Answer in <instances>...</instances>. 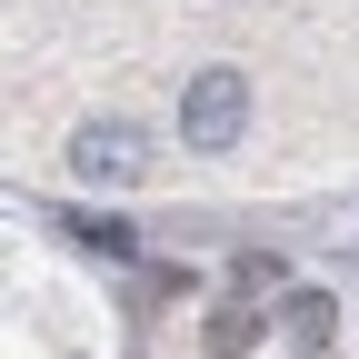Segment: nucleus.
Returning <instances> with one entry per match:
<instances>
[{"mask_svg": "<svg viewBox=\"0 0 359 359\" xmlns=\"http://www.w3.org/2000/svg\"><path fill=\"white\" fill-rule=\"evenodd\" d=\"M60 230H70L80 250H100V259H130V250H140V230H130V219H60Z\"/></svg>", "mask_w": 359, "mask_h": 359, "instance_id": "obj_5", "label": "nucleus"}, {"mask_svg": "<svg viewBox=\"0 0 359 359\" xmlns=\"http://www.w3.org/2000/svg\"><path fill=\"white\" fill-rule=\"evenodd\" d=\"M200 339H210L219 359H240V349H259V309H250V299H219L210 320H200Z\"/></svg>", "mask_w": 359, "mask_h": 359, "instance_id": "obj_4", "label": "nucleus"}, {"mask_svg": "<svg viewBox=\"0 0 359 359\" xmlns=\"http://www.w3.org/2000/svg\"><path fill=\"white\" fill-rule=\"evenodd\" d=\"M70 170L100 180V190H120V180L150 170V140H140L130 120H80V130H70Z\"/></svg>", "mask_w": 359, "mask_h": 359, "instance_id": "obj_2", "label": "nucleus"}, {"mask_svg": "<svg viewBox=\"0 0 359 359\" xmlns=\"http://www.w3.org/2000/svg\"><path fill=\"white\" fill-rule=\"evenodd\" d=\"M230 290H240V299L280 290V250H240V259H230Z\"/></svg>", "mask_w": 359, "mask_h": 359, "instance_id": "obj_6", "label": "nucleus"}, {"mask_svg": "<svg viewBox=\"0 0 359 359\" xmlns=\"http://www.w3.org/2000/svg\"><path fill=\"white\" fill-rule=\"evenodd\" d=\"M330 330H339V299H330V290H290V339H299V359H330Z\"/></svg>", "mask_w": 359, "mask_h": 359, "instance_id": "obj_3", "label": "nucleus"}, {"mask_svg": "<svg viewBox=\"0 0 359 359\" xmlns=\"http://www.w3.org/2000/svg\"><path fill=\"white\" fill-rule=\"evenodd\" d=\"M240 130H250V80L240 70H200L190 90H180V140H190L200 160L240 150Z\"/></svg>", "mask_w": 359, "mask_h": 359, "instance_id": "obj_1", "label": "nucleus"}]
</instances>
